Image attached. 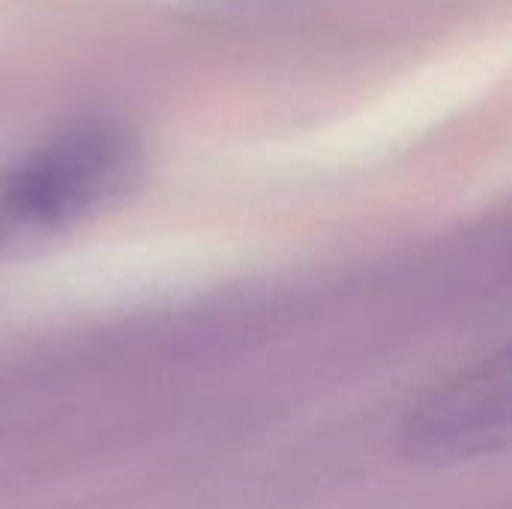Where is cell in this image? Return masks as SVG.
Wrapping results in <instances>:
<instances>
[{
  "mask_svg": "<svg viewBox=\"0 0 512 509\" xmlns=\"http://www.w3.org/2000/svg\"><path fill=\"white\" fill-rule=\"evenodd\" d=\"M141 174L132 135L87 123L54 135L0 171V255L30 249L129 195Z\"/></svg>",
  "mask_w": 512,
  "mask_h": 509,
  "instance_id": "6da1fadb",
  "label": "cell"
},
{
  "mask_svg": "<svg viewBox=\"0 0 512 509\" xmlns=\"http://www.w3.org/2000/svg\"><path fill=\"white\" fill-rule=\"evenodd\" d=\"M510 441V363L498 354L429 396L405 420L402 450L423 465L468 462Z\"/></svg>",
  "mask_w": 512,
  "mask_h": 509,
  "instance_id": "7a4b0ae2",
  "label": "cell"
}]
</instances>
